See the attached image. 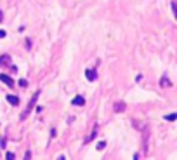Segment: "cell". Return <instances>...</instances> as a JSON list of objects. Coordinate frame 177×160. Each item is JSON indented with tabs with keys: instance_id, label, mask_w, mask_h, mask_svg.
Returning <instances> with one entry per match:
<instances>
[{
	"instance_id": "2",
	"label": "cell",
	"mask_w": 177,
	"mask_h": 160,
	"mask_svg": "<svg viewBox=\"0 0 177 160\" xmlns=\"http://www.w3.org/2000/svg\"><path fill=\"white\" fill-rule=\"evenodd\" d=\"M85 79L89 80V82H94V80L97 79V73H96L94 70H87V71H85Z\"/></svg>"
},
{
	"instance_id": "13",
	"label": "cell",
	"mask_w": 177,
	"mask_h": 160,
	"mask_svg": "<svg viewBox=\"0 0 177 160\" xmlns=\"http://www.w3.org/2000/svg\"><path fill=\"white\" fill-rule=\"evenodd\" d=\"M5 35H7V33H5V31H4V30H0V39H4V37H5Z\"/></svg>"
},
{
	"instance_id": "6",
	"label": "cell",
	"mask_w": 177,
	"mask_h": 160,
	"mask_svg": "<svg viewBox=\"0 0 177 160\" xmlns=\"http://www.w3.org/2000/svg\"><path fill=\"white\" fill-rule=\"evenodd\" d=\"M7 101H9L12 106H18V104H19V98H18V96H11V94H9V96H7Z\"/></svg>"
},
{
	"instance_id": "11",
	"label": "cell",
	"mask_w": 177,
	"mask_h": 160,
	"mask_svg": "<svg viewBox=\"0 0 177 160\" xmlns=\"http://www.w3.org/2000/svg\"><path fill=\"white\" fill-rule=\"evenodd\" d=\"M165 119H167V120H170V122H174V120H176L177 117H176V113H170V115H167Z\"/></svg>"
},
{
	"instance_id": "9",
	"label": "cell",
	"mask_w": 177,
	"mask_h": 160,
	"mask_svg": "<svg viewBox=\"0 0 177 160\" xmlns=\"http://www.w3.org/2000/svg\"><path fill=\"white\" fill-rule=\"evenodd\" d=\"M106 148V141H99L97 143V150H104Z\"/></svg>"
},
{
	"instance_id": "4",
	"label": "cell",
	"mask_w": 177,
	"mask_h": 160,
	"mask_svg": "<svg viewBox=\"0 0 177 160\" xmlns=\"http://www.w3.org/2000/svg\"><path fill=\"white\" fill-rule=\"evenodd\" d=\"M11 63H12V61H11V58H9L7 54H4V56L0 58V66H11Z\"/></svg>"
},
{
	"instance_id": "5",
	"label": "cell",
	"mask_w": 177,
	"mask_h": 160,
	"mask_svg": "<svg viewBox=\"0 0 177 160\" xmlns=\"http://www.w3.org/2000/svg\"><path fill=\"white\" fill-rule=\"evenodd\" d=\"M85 104V99H83V96H77L75 99H73V106H83Z\"/></svg>"
},
{
	"instance_id": "7",
	"label": "cell",
	"mask_w": 177,
	"mask_h": 160,
	"mask_svg": "<svg viewBox=\"0 0 177 160\" xmlns=\"http://www.w3.org/2000/svg\"><path fill=\"white\" fill-rule=\"evenodd\" d=\"M160 85H161V87H172V82L167 79V77H161V80H160Z\"/></svg>"
},
{
	"instance_id": "1",
	"label": "cell",
	"mask_w": 177,
	"mask_h": 160,
	"mask_svg": "<svg viewBox=\"0 0 177 160\" xmlns=\"http://www.w3.org/2000/svg\"><path fill=\"white\" fill-rule=\"evenodd\" d=\"M38 96H40V91H37V92L33 94V98H31V101L28 103V106H26V110L23 111V115H21V120H24V119H26V117H28V113H30V111H31V108L35 106V101L38 99Z\"/></svg>"
},
{
	"instance_id": "8",
	"label": "cell",
	"mask_w": 177,
	"mask_h": 160,
	"mask_svg": "<svg viewBox=\"0 0 177 160\" xmlns=\"http://www.w3.org/2000/svg\"><path fill=\"white\" fill-rule=\"evenodd\" d=\"M123 110H125V104L123 103H117L115 104V111H123Z\"/></svg>"
},
{
	"instance_id": "10",
	"label": "cell",
	"mask_w": 177,
	"mask_h": 160,
	"mask_svg": "<svg viewBox=\"0 0 177 160\" xmlns=\"http://www.w3.org/2000/svg\"><path fill=\"white\" fill-rule=\"evenodd\" d=\"M18 84H19V87H23V89H24V87H28V82H26L24 79H21L19 82H18Z\"/></svg>"
},
{
	"instance_id": "3",
	"label": "cell",
	"mask_w": 177,
	"mask_h": 160,
	"mask_svg": "<svg viewBox=\"0 0 177 160\" xmlns=\"http://www.w3.org/2000/svg\"><path fill=\"white\" fill-rule=\"evenodd\" d=\"M0 80H2L4 84H7L9 87H12V85H14V80L11 79L9 75H4V73H2V75H0Z\"/></svg>"
},
{
	"instance_id": "12",
	"label": "cell",
	"mask_w": 177,
	"mask_h": 160,
	"mask_svg": "<svg viewBox=\"0 0 177 160\" xmlns=\"http://www.w3.org/2000/svg\"><path fill=\"white\" fill-rule=\"evenodd\" d=\"M7 159L12 160V159H16V157H14V153H11V151H9V153H7Z\"/></svg>"
}]
</instances>
